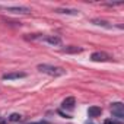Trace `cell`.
I'll list each match as a JSON object with an SVG mask.
<instances>
[{"instance_id":"obj_4","label":"cell","mask_w":124,"mask_h":124,"mask_svg":"<svg viewBox=\"0 0 124 124\" xmlns=\"http://www.w3.org/2000/svg\"><path fill=\"white\" fill-rule=\"evenodd\" d=\"M111 112L114 117H117L118 120H123L124 118V105L121 102H114L111 104Z\"/></svg>"},{"instance_id":"obj_6","label":"cell","mask_w":124,"mask_h":124,"mask_svg":"<svg viewBox=\"0 0 124 124\" xmlns=\"http://www.w3.org/2000/svg\"><path fill=\"white\" fill-rule=\"evenodd\" d=\"M22 78H26V73H23V72H12V73H5L2 76L3 80H13V79H22Z\"/></svg>"},{"instance_id":"obj_10","label":"cell","mask_w":124,"mask_h":124,"mask_svg":"<svg viewBox=\"0 0 124 124\" xmlns=\"http://www.w3.org/2000/svg\"><path fill=\"white\" fill-rule=\"evenodd\" d=\"M57 13H64V15H79L78 9H55Z\"/></svg>"},{"instance_id":"obj_5","label":"cell","mask_w":124,"mask_h":124,"mask_svg":"<svg viewBox=\"0 0 124 124\" xmlns=\"http://www.w3.org/2000/svg\"><path fill=\"white\" fill-rule=\"evenodd\" d=\"M91 60L92 61H108V60H111V55L107 54L105 51H95V53H92Z\"/></svg>"},{"instance_id":"obj_13","label":"cell","mask_w":124,"mask_h":124,"mask_svg":"<svg viewBox=\"0 0 124 124\" xmlns=\"http://www.w3.org/2000/svg\"><path fill=\"white\" fill-rule=\"evenodd\" d=\"M104 124H118V123H117V121H114L112 118H108V120H105V121H104Z\"/></svg>"},{"instance_id":"obj_1","label":"cell","mask_w":124,"mask_h":124,"mask_svg":"<svg viewBox=\"0 0 124 124\" xmlns=\"http://www.w3.org/2000/svg\"><path fill=\"white\" fill-rule=\"evenodd\" d=\"M37 69L41 73H45V75H50V76H54V78L66 75V70L63 67H57V66H51V64H38Z\"/></svg>"},{"instance_id":"obj_8","label":"cell","mask_w":124,"mask_h":124,"mask_svg":"<svg viewBox=\"0 0 124 124\" xmlns=\"http://www.w3.org/2000/svg\"><path fill=\"white\" fill-rule=\"evenodd\" d=\"M101 112H102L101 107H96V105L89 107V109H88V115L89 117H98V115H101Z\"/></svg>"},{"instance_id":"obj_12","label":"cell","mask_w":124,"mask_h":124,"mask_svg":"<svg viewBox=\"0 0 124 124\" xmlns=\"http://www.w3.org/2000/svg\"><path fill=\"white\" fill-rule=\"evenodd\" d=\"M22 120V115L21 114H10L9 115V121H12V123H18V121H21Z\"/></svg>"},{"instance_id":"obj_14","label":"cell","mask_w":124,"mask_h":124,"mask_svg":"<svg viewBox=\"0 0 124 124\" xmlns=\"http://www.w3.org/2000/svg\"><path fill=\"white\" fill-rule=\"evenodd\" d=\"M37 124H50V123H47V121H42V123H37Z\"/></svg>"},{"instance_id":"obj_11","label":"cell","mask_w":124,"mask_h":124,"mask_svg":"<svg viewBox=\"0 0 124 124\" xmlns=\"http://www.w3.org/2000/svg\"><path fill=\"white\" fill-rule=\"evenodd\" d=\"M82 51H83V48H80V47H75V45H70V47L63 48V53H82Z\"/></svg>"},{"instance_id":"obj_2","label":"cell","mask_w":124,"mask_h":124,"mask_svg":"<svg viewBox=\"0 0 124 124\" xmlns=\"http://www.w3.org/2000/svg\"><path fill=\"white\" fill-rule=\"evenodd\" d=\"M26 39H32V41H44L50 45H60L61 44V38L57 35H42V34H35L31 37H26Z\"/></svg>"},{"instance_id":"obj_7","label":"cell","mask_w":124,"mask_h":124,"mask_svg":"<svg viewBox=\"0 0 124 124\" xmlns=\"http://www.w3.org/2000/svg\"><path fill=\"white\" fill-rule=\"evenodd\" d=\"M75 104H76V99H75V96H69V98H66L64 101H63V108H66V109H73V107H75Z\"/></svg>"},{"instance_id":"obj_9","label":"cell","mask_w":124,"mask_h":124,"mask_svg":"<svg viewBox=\"0 0 124 124\" xmlns=\"http://www.w3.org/2000/svg\"><path fill=\"white\" fill-rule=\"evenodd\" d=\"M92 23L96 25V26H104V28H112V25L107 21H102V19H92Z\"/></svg>"},{"instance_id":"obj_3","label":"cell","mask_w":124,"mask_h":124,"mask_svg":"<svg viewBox=\"0 0 124 124\" xmlns=\"http://www.w3.org/2000/svg\"><path fill=\"white\" fill-rule=\"evenodd\" d=\"M0 10H5L13 15H29L31 13V9L26 6H2L0 5Z\"/></svg>"}]
</instances>
